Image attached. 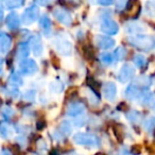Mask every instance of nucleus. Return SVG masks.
Here are the masks:
<instances>
[{
  "mask_svg": "<svg viewBox=\"0 0 155 155\" xmlns=\"http://www.w3.org/2000/svg\"><path fill=\"white\" fill-rule=\"evenodd\" d=\"M129 41L133 47L137 48L139 50H143V51H150V50L155 48L154 37L146 34H138L130 36Z\"/></svg>",
  "mask_w": 155,
  "mask_h": 155,
  "instance_id": "f257e3e1",
  "label": "nucleus"
},
{
  "mask_svg": "<svg viewBox=\"0 0 155 155\" xmlns=\"http://www.w3.org/2000/svg\"><path fill=\"white\" fill-rule=\"evenodd\" d=\"M73 141L80 146L86 147H99L100 139L98 136L93 135V134L86 133H77L73 136Z\"/></svg>",
  "mask_w": 155,
  "mask_h": 155,
  "instance_id": "f03ea898",
  "label": "nucleus"
},
{
  "mask_svg": "<svg viewBox=\"0 0 155 155\" xmlns=\"http://www.w3.org/2000/svg\"><path fill=\"white\" fill-rule=\"evenodd\" d=\"M38 16H39V9L36 5H31V7L27 8L24 11L21 20L25 25H30L32 22H34L38 18Z\"/></svg>",
  "mask_w": 155,
  "mask_h": 155,
  "instance_id": "7ed1b4c3",
  "label": "nucleus"
},
{
  "mask_svg": "<svg viewBox=\"0 0 155 155\" xmlns=\"http://www.w3.org/2000/svg\"><path fill=\"white\" fill-rule=\"evenodd\" d=\"M19 70H20V72L25 75L34 74L37 71V64L35 63L34 60L26 58V60H22L21 62H20Z\"/></svg>",
  "mask_w": 155,
  "mask_h": 155,
  "instance_id": "20e7f679",
  "label": "nucleus"
},
{
  "mask_svg": "<svg viewBox=\"0 0 155 155\" xmlns=\"http://www.w3.org/2000/svg\"><path fill=\"white\" fill-rule=\"evenodd\" d=\"M53 16L56 18L58 21H60L62 25L64 26L69 27L71 24H72V18H71V15L68 13V11H66L63 8H56L53 11Z\"/></svg>",
  "mask_w": 155,
  "mask_h": 155,
  "instance_id": "39448f33",
  "label": "nucleus"
},
{
  "mask_svg": "<svg viewBox=\"0 0 155 155\" xmlns=\"http://www.w3.org/2000/svg\"><path fill=\"white\" fill-rule=\"evenodd\" d=\"M100 30L104 33V34H108V35H115L117 34L119 28L118 25L116 21H114L110 18H105V19L102 21L101 27H100Z\"/></svg>",
  "mask_w": 155,
  "mask_h": 155,
  "instance_id": "423d86ee",
  "label": "nucleus"
},
{
  "mask_svg": "<svg viewBox=\"0 0 155 155\" xmlns=\"http://www.w3.org/2000/svg\"><path fill=\"white\" fill-rule=\"evenodd\" d=\"M135 75V70L134 68L129 64H125L122 66V68L120 69L118 74V80L120 81L121 83H127L129 82L130 80H132Z\"/></svg>",
  "mask_w": 155,
  "mask_h": 155,
  "instance_id": "0eeeda50",
  "label": "nucleus"
},
{
  "mask_svg": "<svg viewBox=\"0 0 155 155\" xmlns=\"http://www.w3.org/2000/svg\"><path fill=\"white\" fill-rule=\"evenodd\" d=\"M55 48L62 55H70L72 51V45L66 38H58L55 41Z\"/></svg>",
  "mask_w": 155,
  "mask_h": 155,
  "instance_id": "6e6552de",
  "label": "nucleus"
},
{
  "mask_svg": "<svg viewBox=\"0 0 155 155\" xmlns=\"http://www.w3.org/2000/svg\"><path fill=\"white\" fill-rule=\"evenodd\" d=\"M144 96V91L137 85L132 84L127 87L125 89V97L129 100H137Z\"/></svg>",
  "mask_w": 155,
  "mask_h": 155,
  "instance_id": "1a4fd4ad",
  "label": "nucleus"
},
{
  "mask_svg": "<svg viewBox=\"0 0 155 155\" xmlns=\"http://www.w3.org/2000/svg\"><path fill=\"white\" fill-rule=\"evenodd\" d=\"M30 48L35 56H39L43 53V43L39 35H34L30 39Z\"/></svg>",
  "mask_w": 155,
  "mask_h": 155,
  "instance_id": "9d476101",
  "label": "nucleus"
},
{
  "mask_svg": "<svg viewBox=\"0 0 155 155\" xmlns=\"http://www.w3.org/2000/svg\"><path fill=\"white\" fill-rule=\"evenodd\" d=\"M85 110V106L81 102H72L68 105L67 107V115L71 117L80 116L81 114H83Z\"/></svg>",
  "mask_w": 155,
  "mask_h": 155,
  "instance_id": "9b49d317",
  "label": "nucleus"
},
{
  "mask_svg": "<svg viewBox=\"0 0 155 155\" xmlns=\"http://www.w3.org/2000/svg\"><path fill=\"white\" fill-rule=\"evenodd\" d=\"M103 96L106 100L108 101H113V100L116 99L117 96V87L114 83H106L103 85Z\"/></svg>",
  "mask_w": 155,
  "mask_h": 155,
  "instance_id": "f8f14e48",
  "label": "nucleus"
},
{
  "mask_svg": "<svg viewBox=\"0 0 155 155\" xmlns=\"http://www.w3.org/2000/svg\"><path fill=\"white\" fill-rule=\"evenodd\" d=\"M95 41L97 46L99 48H101V49H110L115 45L114 39H112L108 36H104V35H98V36H96Z\"/></svg>",
  "mask_w": 155,
  "mask_h": 155,
  "instance_id": "ddd939ff",
  "label": "nucleus"
},
{
  "mask_svg": "<svg viewBox=\"0 0 155 155\" xmlns=\"http://www.w3.org/2000/svg\"><path fill=\"white\" fill-rule=\"evenodd\" d=\"M12 45V39L5 32H0V50L3 53H7Z\"/></svg>",
  "mask_w": 155,
  "mask_h": 155,
  "instance_id": "4468645a",
  "label": "nucleus"
},
{
  "mask_svg": "<svg viewBox=\"0 0 155 155\" xmlns=\"http://www.w3.org/2000/svg\"><path fill=\"white\" fill-rule=\"evenodd\" d=\"M20 25V19L19 16L17 15L16 13H11L8 15L7 17V26L9 29L11 30H15L19 27Z\"/></svg>",
  "mask_w": 155,
  "mask_h": 155,
  "instance_id": "2eb2a0df",
  "label": "nucleus"
},
{
  "mask_svg": "<svg viewBox=\"0 0 155 155\" xmlns=\"http://www.w3.org/2000/svg\"><path fill=\"white\" fill-rule=\"evenodd\" d=\"M29 53H30V45L28 43L19 44L17 50V58H21V60H26Z\"/></svg>",
  "mask_w": 155,
  "mask_h": 155,
  "instance_id": "dca6fc26",
  "label": "nucleus"
},
{
  "mask_svg": "<svg viewBox=\"0 0 155 155\" xmlns=\"http://www.w3.org/2000/svg\"><path fill=\"white\" fill-rule=\"evenodd\" d=\"M39 27H41V29L46 35L49 34L50 30H51V20H50V18L47 15H44L39 19Z\"/></svg>",
  "mask_w": 155,
  "mask_h": 155,
  "instance_id": "f3484780",
  "label": "nucleus"
},
{
  "mask_svg": "<svg viewBox=\"0 0 155 155\" xmlns=\"http://www.w3.org/2000/svg\"><path fill=\"white\" fill-rule=\"evenodd\" d=\"M13 134V129L12 127L7 122L0 123V137L2 138H9Z\"/></svg>",
  "mask_w": 155,
  "mask_h": 155,
  "instance_id": "a211bd4d",
  "label": "nucleus"
},
{
  "mask_svg": "<svg viewBox=\"0 0 155 155\" xmlns=\"http://www.w3.org/2000/svg\"><path fill=\"white\" fill-rule=\"evenodd\" d=\"M125 30H127V32L131 33V34L138 35L140 32L143 31V28L139 24H137V22H131V24H129L125 27Z\"/></svg>",
  "mask_w": 155,
  "mask_h": 155,
  "instance_id": "6ab92c4d",
  "label": "nucleus"
},
{
  "mask_svg": "<svg viewBox=\"0 0 155 155\" xmlns=\"http://www.w3.org/2000/svg\"><path fill=\"white\" fill-rule=\"evenodd\" d=\"M100 60L105 65H110L115 62V56H114V54H112V53H106V52H104V53H102L101 55H100Z\"/></svg>",
  "mask_w": 155,
  "mask_h": 155,
  "instance_id": "aec40b11",
  "label": "nucleus"
},
{
  "mask_svg": "<svg viewBox=\"0 0 155 155\" xmlns=\"http://www.w3.org/2000/svg\"><path fill=\"white\" fill-rule=\"evenodd\" d=\"M24 5V1H15V0H10V1H5L3 2V5L5 7V9L8 10H13L20 8Z\"/></svg>",
  "mask_w": 155,
  "mask_h": 155,
  "instance_id": "412c9836",
  "label": "nucleus"
},
{
  "mask_svg": "<svg viewBox=\"0 0 155 155\" xmlns=\"http://www.w3.org/2000/svg\"><path fill=\"white\" fill-rule=\"evenodd\" d=\"M133 62L138 68H142L144 65L147 64V60L143 55H140V54H136L133 58Z\"/></svg>",
  "mask_w": 155,
  "mask_h": 155,
  "instance_id": "4be33fe9",
  "label": "nucleus"
},
{
  "mask_svg": "<svg viewBox=\"0 0 155 155\" xmlns=\"http://www.w3.org/2000/svg\"><path fill=\"white\" fill-rule=\"evenodd\" d=\"M10 82H11L13 85H15V86H21V85L24 84L22 78L20 77L19 74H17V73H13V74L11 75V78H10Z\"/></svg>",
  "mask_w": 155,
  "mask_h": 155,
  "instance_id": "5701e85b",
  "label": "nucleus"
},
{
  "mask_svg": "<svg viewBox=\"0 0 155 155\" xmlns=\"http://www.w3.org/2000/svg\"><path fill=\"white\" fill-rule=\"evenodd\" d=\"M135 85H137L138 87H140L141 88V86L142 87H149L151 85V79L149 77H144V75H142V77H140L139 79L137 80V84H135Z\"/></svg>",
  "mask_w": 155,
  "mask_h": 155,
  "instance_id": "b1692460",
  "label": "nucleus"
},
{
  "mask_svg": "<svg viewBox=\"0 0 155 155\" xmlns=\"http://www.w3.org/2000/svg\"><path fill=\"white\" fill-rule=\"evenodd\" d=\"M125 55H127V50H125L124 47H119L114 53L116 61H122L125 58Z\"/></svg>",
  "mask_w": 155,
  "mask_h": 155,
  "instance_id": "393cba45",
  "label": "nucleus"
},
{
  "mask_svg": "<svg viewBox=\"0 0 155 155\" xmlns=\"http://www.w3.org/2000/svg\"><path fill=\"white\" fill-rule=\"evenodd\" d=\"M63 88H64V86H63V83L60 82V81H54V82L51 83V85H50V91H51L52 93H54V94L61 93V91H63Z\"/></svg>",
  "mask_w": 155,
  "mask_h": 155,
  "instance_id": "a878e982",
  "label": "nucleus"
},
{
  "mask_svg": "<svg viewBox=\"0 0 155 155\" xmlns=\"http://www.w3.org/2000/svg\"><path fill=\"white\" fill-rule=\"evenodd\" d=\"M144 125V129L147 130V131H152L153 129L155 127V117H149L148 119H147L146 121H144L143 123Z\"/></svg>",
  "mask_w": 155,
  "mask_h": 155,
  "instance_id": "bb28decb",
  "label": "nucleus"
},
{
  "mask_svg": "<svg viewBox=\"0 0 155 155\" xmlns=\"http://www.w3.org/2000/svg\"><path fill=\"white\" fill-rule=\"evenodd\" d=\"M14 114H15V112H14L13 108H11L10 106H5V107L1 110V115L7 119L12 118V117L14 116Z\"/></svg>",
  "mask_w": 155,
  "mask_h": 155,
  "instance_id": "cd10ccee",
  "label": "nucleus"
},
{
  "mask_svg": "<svg viewBox=\"0 0 155 155\" xmlns=\"http://www.w3.org/2000/svg\"><path fill=\"white\" fill-rule=\"evenodd\" d=\"M127 117L130 119V121H132V122H137V121L140 119V117H141V115H140L138 112H136V110H132V112L127 113Z\"/></svg>",
  "mask_w": 155,
  "mask_h": 155,
  "instance_id": "c85d7f7f",
  "label": "nucleus"
},
{
  "mask_svg": "<svg viewBox=\"0 0 155 155\" xmlns=\"http://www.w3.org/2000/svg\"><path fill=\"white\" fill-rule=\"evenodd\" d=\"M60 133L63 135H68L71 133V127L68 122H63L60 127Z\"/></svg>",
  "mask_w": 155,
  "mask_h": 155,
  "instance_id": "c756f323",
  "label": "nucleus"
},
{
  "mask_svg": "<svg viewBox=\"0 0 155 155\" xmlns=\"http://www.w3.org/2000/svg\"><path fill=\"white\" fill-rule=\"evenodd\" d=\"M34 96H35L34 91H26V94L24 95V98L26 100H33V99H34Z\"/></svg>",
  "mask_w": 155,
  "mask_h": 155,
  "instance_id": "7c9ffc66",
  "label": "nucleus"
},
{
  "mask_svg": "<svg viewBox=\"0 0 155 155\" xmlns=\"http://www.w3.org/2000/svg\"><path fill=\"white\" fill-rule=\"evenodd\" d=\"M127 5V2H125V1H119V2H117L116 3L117 11H121V10H123Z\"/></svg>",
  "mask_w": 155,
  "mask_h": 155,
  "instance_id": "2f4dec72",
  "label": "nucleus"
},
{
  "mask_svg": "<svg viewBox=\"0 0 155 155\" xmlns=\"http://www.w3.org/2000/svg\"><path fill=\"white\" fill-rule=\"evenodd\" d=\"M0 155H12L11 152H10L9 150H7V149H3L1 152H0Z\"/></svg>",
  "mask_w": 155,
  "mask_h": 155,
  "instance_id": "473e14b6",
  "label": "nucleus"
},
{
  "mask_svg": "<svg viewBox=\"0 0 155 155\" xmlns=\"http://www.w3.org/2000/svg\"><path fill=\"white\" fill-rule=\"evenodd\" d=\"M119 155H132L130 152H127V150H121L120 152H119Z\"/></svg>",
  "mask_w": 155,
  "mask_h": 155,
  "instance_id": "72a5a7b5",
  "label": "nucleus"
},
{
  "mask_svg": "<svg viewBox=\"0 0 155 155\" xmlns=\"http://www.w3.org/2000/svg\"><path fill=\"white\" fill-rule=\"evenodd\" d=\"M100 5H112V1H100Z\"/></svg>",
  "mask_w": 155,
  "mask_h": 155,
  "instance_id": "f704fd0d",
  "label": "nucleus"
},
{
  "mask_svg": "<svg viewBox=\"0 0 155 155\" xmlns=\"http://www.w3.org/2000/svg\"><path fill=\"white\" fill-rule=\"evenodd\" d=\"M2 64H3V61H2V58H0V72L2 70Z\"/></svg>",
  "mask_w": 155,
  "mask_h": 155,
  "instance_id": "c9c22d12",
  "label": "nucleus"
},
{
  "mask_svg": "<svg viewBox=\"0 0 155 155\" xmlns=\"http://www.w3.org/2000/svg\"><path fill=\"white\" fill-rule=\"evenodd\" d=\"M2 18H3V11L1 9H0V21L2 20Z\"/></svg>",
  "mask_w": 155,
  "mask_h": 155,
  "instance_id": "e433bc0d",
  "label": "nucleus"
}]
</instances>
